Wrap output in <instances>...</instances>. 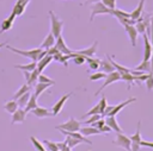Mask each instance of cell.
Masks as SVG:
<instances>
[{"mask_svg": "<svg viewBox=\"0 0 153 151\" xmlns=\"http://www.w3.org/2000/svg\"><path fill=\"white\" fill-rule=\"evenodd\" d=\"M49 17H50V32L55 38L61 36L62 27H63V21L56 17V14L53 11H49Z\"/></svg>", "mask_w": 153, "mask_h": 151, "instance_id": "6da1fadb", "label": "cell"}, {"mask_svg": "<svg viewBox=\"0 0 153 151\" xmlns=\"http://www.w3.org/2000/svg\"><path fill=\"white\" fill-rule=\"evenodd\" d=\"M6 49H8L10 51H12V52H14V54H18V55H20V56H24V57H26V58H30V59H32V61H35V62H37L38 55H39V52L42 51L41 48L32 49V50H20V49L13 48V46L7 45V44H6Z\"/></svg>", "mask_w": 153, "mask_h": 151, "instance_id": "7a4b0ae2", "label": "cell"}, {"mask_svg": "<svg viewBox=\"0 0 153 151\" xmlns=\"http://www.w3.org/2000/svg\"><path fill=\"white\" fill-rule=\"evenodd\" d=\"M55 128L56 130H65V131H69V132H79L81 128V122L74 118H69L67 121L57 125Z\"/></svg>", "mask_w": 153, "mask_h": 151, "instance_id": "3957f363", "label": "cell"}, {"mask_svg": "<svg viewBox=\"0 0 153 151\" xmlns=\"http://www.w3.org/2000/svg\"><path fill=\"white\" fill-rule=\"evenodd\" d=\"M91 17H90V20L92 21L93 18L98 14H111L112 15V10L108 8L102 1H98V2H94L92 5V8H91Z\"/></svg>", "mask_w": 153, "mask_h": 151, "instance_id": "277c9868", "label": "cell"}, {"mask_svg": "<svg viewBox=\"0 0 153 151\" xmlns=\"http://www.w3.org/2000/svg\"><path fill=\"white\" fill-rule=\"evenodd\" d=\"M105 81H104V83L100 86V88L94 93V95H98L103 89H105L109 84H111V83H114V82H116V81H120L121 80V74L120 73H117L116 70L115 71H112V73H109V74H106L105 75Z\"/></svg>", "mask_w": 153, "mask_h": 151, "instance_id": "5b68a950", "label": "cell"}, {"mask_svg": "<svg viewBox=\"0 0 153 151\" xmlns=\"http://www.w3.org/2000/svg\"><path fill=\"white\" fill-rule=\"evenodd\" d=\"M140 126H141V122L139 121V122H137V128H136V132L129 137L130 143H131L130 151H140V149H141V140H142V139H141Z\"/></svg>", "mask_w": 153, "mask_h": 151, "instance_id": "8992f818", "label": "cell"}, {"mask_svg": "<svg viewBox=\"0 0 153 151\" xmlns=\"http://www.w3.org/2000/svg\"><path fill=\"white\" fill-rule=\"evenodd\" d=\"M112 143H114L115 145L120 146V147L126 149L127 151H130V146H131L130 139H129V137L124 136L123 133H116V138L114 139Z\"/></svg>", "mask_w": 153, "mask_h": 151, "instance_id": "52a82bcc", "label": "cell"}, {"mask_svg": "<svg viewBox=\"0 0 153 151\" xmlns=\"http://www.w3.org/2000/svg\"><path fill=\"white\" fill-rule=\"evenodd\" d=\"M71 95H73L72 93H67V94H65V95H62L54 105H53V107H51V113H53V117H56L61 111H62V108H63V106H65V103H66V101L69 99V96Z\"/></svg>", "mask_w": 153, "mask_h": 151, "instance_id": "ba28073f", "label": "cell"}, {"mask_svg": "<svg viewBox=\"0 0 153 151\" xmlns=\"http://www.w3.org/2000/svg\"><path fill=\"white\" fill-rule=\"evenodd\" d=\"M142 37H143V45H145V48H143V61H149V58L152 56V52H153V46H152V43H151V40H149V38L146 33H143Z\"/></svg>", "mask_w": 153, "mask_h": 151, "instance_id": "9c48e42d", "label": "cell"}, {"mask_svg": "<svg viewBox=\"0 0 153 151\" xmlns=\"http://www.w3.org/2000/svg\"><path fill=\"white\" fill-rule=\"evenodd\" d=\"M136 101V99L135 97H130V99H128V100H126V101H123V102H121L120 105H114L112 106V109L108 113V115L106 117H115L116 114H118L127 105H129V103H131V102H135Z\"/></svg>", "mask_w": 153, "mask_h": 151, "instance_id": "30bf717a", "label": "cell"}, {"mask_svg": "<svg viewBox=\"0 0 153 151\" xmlns=\"http://www.w3.org/2000/svg\"><path fill=\"white\" fill-rule=\"evenodd\" d=\"M124 29H126V32L129 37V40L131 43V46H136V39H137V31L135 29L134 25H124Z\"/></svg>", "mask_w": 153, "mask_h": 151, "instance_id": "8fae6325", "label": "cell"}, {"mask_svg": "<svg viewBox=\"0 0 153 151\" xmlns=\"http://www.w3.org/2000/svg\"><path fill=\"white\" fill-rule=\"evenodd\" d=\"M26 119V112L24 108H18L14 113H12V119L11 122L12 124H17V122H24Z\"/></svg>", "mask_w": 153, "mask_h": 151, "instance_id": "7c38bea8", "label": "cell"}, {"mask_svg": "<svg viewBox=\"0 0 153 151\" xmlns=\"http://www.w3.org/2000/svg\"><path fill=\"white\" fill-rule=\"evenodd\" d=\"M105 124L111 128V131H115L116 133H123L120 124L117 122V119L115 117H106L105 119Z\"/></svg>", "mask_w": 153, "mask_h": 151, "instance_id": "4fadbf2b", "label": "cell"}, {"mask_svg": "<svg viewBox=\"0 0 153 151\" xmlns=\"http://www.w3.org/2000/svg\"><path fill=\"white\" fill-rule=\"evenodd\" d=\"M55 45H56V48L59 49V51H60L62 55H69V54L73 52V51L66 45V43H65L62 36H60V37L56 38V43H55Z\"/></svg>", "mask_w": 153, "mask_h": 151, "instance_id": "5bb4252c", "label": "cell"}, {"mask_svg": "<svg viewBox=\"0 0 153 151\" xmlns=\"http://www.w3.org/2000/svg\"><path fill=\"white\" fill-rule=\"evenodd\" d=\"M97 46H98V42L94 40L91 46H88L86 49H82V50H79L76 52L80 54V55H82V56H85V57H94L96 51H97Z\"/></svg>", "mask_w": 153, "mask_h": 151, "instance_id": "9a60e30c", "label": "cell"}, {"mask_svg": "<svg viewBox=\"0 0 153 151\" xmlns=\"http://www.w3.org/2000/svg\"><path fill=\"white\" fill-rule=\"evenodd\" d=\"M32 114L35 115V117H37V118H48V117H53V113L48 109V108H45V107H36V108H33L32 111Z\"/></svg>", "mask_w": 153, "mask_h": 151, "instance_id": "2e32d148", "label": "cell"}, {"mask_svg": "<svg viewBox=\"0 0 153 151\" xmlns=\"http://www.w3.org/2000/svg\"><path fill=\"white\" fill-rule=\"evenodd\" d=\"M62 134H65V136H68V137H73V138H76V139H80L82 143H86V144H88V145H91L92 144V141L91 140H88L85 136H82L80 132H69V131H65V130H59Z\"/></svg>", "mask_w": 153, "mask_h": 151, "instance_id": "e0dca14e", "label": "cell"}, {"mask_svg": "<svg viewBox=\"0 0 153 151\" xmlns=\"http://www.w3.org/2000/svg\"><path fill=\"white\" fill-rule=\"evenodd\" d=\"M55 43H56V38L53 36V33H51V32H49V33L47 34V37L44 38L43 43L39 45V48H41V49H44V50H48L49 48L54 46V45H55Z\"/></svg>", "mask_w": 153, "mask_h": 151, "instance_id": "ac0fdd59", "label": "cell"}, {"mask_svg": "<svg viewBox=\"0 0 153 151\" xmlns=\"http://www.w3.org/2000/svg\"><path fill=\"white\" fill-rule=\"evenodd\" d=\"M51 61H53V56H50V55H48V54H47L43 58H41L39 61H37V67H36V68H37V70H38L39 73H42Z\"/></svg>", "mask_w": 153, "mask_h": 151, "instance_id": "d6986e66", "label": "cell"}, {"mask_svg": "<svg viewBox=\"0 0 153 151\" xmlns=\"http://www.w3.org/2000/svg\"><path fill=\"white\" fill-rule=\"evenodd\" d=\"M108 58L100 61L99 63V68L102 70V73H105V74H109V73H112L115 71V68L112 67V64L110 63V59H109V56H106Z\"/></svg>", "mask_w": 153, "mask_h": 151, "instance_id": "ffe728a7", "label": "cell"}, {"mask_svg": "<svg viewBox=\"0 0 153 151\" xmlns=\"http://www.w3.org/2000/svg\"><path fill=\"white\" fill-rule=\"evenodd\" d=\"M53 84L51 83H42V82H38V83H36L35 84V93H33V95L35 96H39L42 93H44L49 87H51Z\"/></svg>", "mask_w": 153, "mask_h": 151, "instance_id": "44dd1931", "label": "cell"}, {"mask_svg": "<svg viewBox=\"0 0 153 151\" xmlns=\"http://www.w3.org/2000/svg\"><path fill=\"white\" fill-rule=\"evenodd\" d=\"M143 5H145V0H140V4L137 5V7L133 11V12H130V18L133 19V20H137L140 17H141V12H142V10H143Z\"/></svg>", "mask_w": 153, "mask_h": 151, "instance_id": "7402d4cb", "label": "cell"}, {"mask_svg": "<svg viewBox=\"0 0 153 151\" xmlns=\"http://www.w3.org/2000/svg\"><path fill=\"white\" fill-rule=\"evenodd\" d=\"M79 132H80L82 136H85V137L92 136V134H99V133H100L99 130L96 128V127H93L92 125H91V126H86V127H81Z\"/></svg>", "mask_w": 153, "mask_h": 151, "instance_id": "603a6c76", "label": "cell"}, {"mask_svg": "<svg viewBox=\"0 0 153 151\" xmlns=\"http://www.w3.org/2000/svg\"><path fill=\"white\" fill-rule=\"evenodd\" d=\"M4 108H5L6 112H8L10 114H12V113H14L19 108V106H18V103H17L16 100H10V101H7L4 105Z\"/></svg>", "mask_w": 153, "mask_h": 151, "instance_id": "cb8c5ba5", "label": "cell"}, {"mask_svg": "<svg viewBox=\"0 0 153 151\" xmlns=\"http://www.w3.org/2000/svg\"><path fill=\"white\" fill-rule=\"evenodd\" d=\"M36 67H37V62H35V61H32L27 64H17V65H14V68L20 69L23 71H32V70L36 69Z\"/></svg>", "mask_w": 153, "mask_h": 151, "instance_id": "d4e9b609", "label": "cell"}, {"mask_svg": "<svg viewBox=\"0 0 153 151\" xmlns=\"http://www.w3.org/2000/svg\"><path fill=\"white\" fill-rule=\"evenodd\" d=\"M39 74H41V73L37 70V68H36L35 70L30 71V77H29V80L26 81V83H27L30 87L35 86V84L37 83V81H38V75H39Z\"/></svg>", "mask_w": 153, "mask_h": 151, "instance_id": "484cf974", "label": "cell"}, {"mask_svg": "<svg viewBox=\"0 0 153 151\" xmlns=\"http://www.w3.org/2000/svg\"><path fill=\"white\" fill-rule=\"evenodd\" d=\"M134 70H139L142 73H151V62L149 61H142L139 65L134 68Z\"/></svg>", "mask_w": 153, "mask_h": 151, "instance_id": "4316f807", "label": "cell"}, {"mask_svg": "<svg viewBox=\"0 0 153 151\" xmlns=\"http://www.w3.org/2000/svg\"><path fill=\"white\" fill-rule=\"evenodd\" d=\"M30 96H31V93H30V92H27V93L23 94L20 97H18V99L16 100V101H17V103H18V106H19L20 108H24V107L27 105Z\"/></svg>", "mask_w": 153, "mask_h": 151, "instance_id": "83f0119b", "label": "cell"}, {"mask_svg": "<svg viewBox=\"0 0 153 151\" xmlns=\"http://www.w3.org/2000/svg\"><path fill=\"white\" fill-rule=\"evenodd\" d=\"M37 107V96H35L33 94H31V96H30V99H29V102H27V105L24 107V109H25V112L27 113V112H31L33 108H36Z\"/></svg>", "mask_w": 153, "mask_h": 151, "instance_id": "f1b7e54d", "label": "cell"}, {"mask_svg": "<svg viewBox=\"0 0 153 151\" xmlns=\"http://www.w3.org/2000/svg\"><path fill=\"white\" fill-rule=\"evenodd\" d=\"M109 59H110V63L112 64V67L115 68V70L117 71V73H120V74H124V73H129L130 70H129V68H127V67H123V65H121V64H118L117 62H115L110 56H109Z\"/></svg>", "mask_w": 153, "mask_h": 151, "instance_id": "f546056e", "label": "cell"}, {"mask_svg": "<svg viewBox=\"0 0 153 151\" xmlns=\"http://www.w3.org/2000/svg\"><path fill=\"white\" fill-rule=\"evenodd\" d=\"M30 88H31V87H30L27 83H24V84H23V86H22V87H20V88L14 93V95H13V100H17V99H18V97H20L23 94H25V93L30 92Z\"/></svg>", "mask_w": 153, "mask_h": 151, "instance_id": "4dcf8cb0", "label": "cell"}, {"mask_svg": "<svg viewBox=\"0 0 153 151\" xmlns=\"http://www.w3.org/2000/svg\"><path fill=\"white\" fill-rule=\"evenodd\" d=\"M65 143H66V145L72 150V149H74L75 146H78V145H79L80 143H82V141H81L80 139H76V138H73V137H68V136H67Z\"/></svg>", "mask_w": 153, "mask_h": 151, "instance_id": "1f68e13d", "label": "cell"}, {"mask_svg": "<svg viewBox=\"0 0 153 151\" xmlns=\"http://www.w3.org/2000/svg\"><path fill=\"white\" fill-rule=\"evenodd\" d=\"M86 62L88 63V67L91 70H97L99 68V63L100 59L98 58H93V57H86Z\"/></svg>", "mask_w": 153, "mask_h": 151, "instance_id": "d6a6232c", "label": "cell"}, {"mask_svg": "<svg viewBox=\"0 0 153 151\" xmlns=\"http://www.w3.org/2000/svg\"><path fill=\"white\" fill-rule=\"evenodd\" d=\"M121 80L126 81L127 83H129L128 86V89H130V87L134 84V75L129 71V73H124V74H121Z\"/></svg>", "mask_w": 153, "mask_h": 151, "instance_id": "836d02e7", "label": "cell"}, {"mask_svg": "<svg viewBox=\"0 0 153 151\" xmlns=\"http://www.w3.org/2000/svg\"><path fill=\"white\" fill-rule=\"evenodd\" d=\"M72 59H73V62L75 63V64H84L85 62H86V57L85 56H82V55H80V54H78L76 51L74 52L73 51V56H72Z\"/></svg>", "mask_w": 153, "mask_h": 151, "instance_id": "e575fe53", "label": "cell"}, {"mask_svg": "<svg viewBox=\"0 0 153 151\" xmlns=\"http://www.w3.org/2000/svg\"><path fill=\"white\" fill-rule=\"evenodd\" d=\"M30 140H31V143H32L33 147H35L37 151H47V150L44 149L43 144H42L37 138H35V137H30Z\"/></svg>", "mask_w": 153, "mask_h": 151, "instance_id": "d590c367", "label": "cell"}, {"mask_svg": "<svg viewBox=\"0 0 153 151\" xmlns=\"http://www.w3.org/2000/svg\"><path fill=\"white\" fill-rule=\"evenodd\" d=\"M25 7H26V5H24V4H18V2H17V4L14 5L12 12H13L16 15H20V14H23V12L25 11Z\"/></svg>", "mask_w": 153, "mask_h": 151, "instance_id": "8d00e7d4", "label": "cell"}, {"mask_svg": "<svg viewBox=\"0 0 153 151\" xmlns=\"http://www.w3.org/2000/svg\"><path fill=\"white\" fill-rule=\"evenodd\" d=\"M12 21H10L7 18L1 23V30H0V33H4V32H6V31H8L11 27H12Z\"/></svg>", "mask_w": 153, "mask_h": 151, "instance_id": "74e56055", "label": "cell"}, {"mask_svg": "<svg viewBox=\"0 0 153 151\" xmlns=\"http://www.w3.org/2000/svg\"><path fill=\"white\" fill-rule=\"evenodd\" d=\"M38 82H42V83H51V84H55V81H54V80L49 78L47 75H44V74H42V73L38 75Z\"/></svg>", "mask_w": 153, "mask_h": 151, "instance_id": "f35d334b", "label": "cell"}, {"mask_svg": "<svg viewBox=\"0 0 153 151\" xmlns=\"http://www.w3.org/2000/svg\"><path fill=\"white\" fill-rule=\"evenodd\" d=\"M92 114H102V113H100V108H99L98 103H97V105H94V106H93L90 111H87L84 115H85V117H90V115H92Z\"/></svg>", "mask_w": 153, "mask_h": 151, "instance_id": "ab89813d", "label": "cell"}, {"mask_svg": "<svg viewBox=\"0 0 153 151\" xmlns=\"http://www.w3.org/2000/svg\"><path fill=\"white\" fill-rule=\"evenodd\" d=\"M145 83H146L147 90H152L153 89V73H148V76H147Z\"/></svg>", "mask_w": 153, "mask_h": 151, "instance_id": "60d3db41", "label": "cell"}, {"mask_svg": "<svg viewBox=\"0 0 153 151\" xmlns=\"http://www.w3.org/2000/svg\"><path fill=\"white\" fill-rule=\"evenodd\" d=\"M43 143L48 146V151H59V147H57L56 143H53L50 140H43Z\"/></svg>", "mask_w": 153, "mask_h": 151, "instance_id": "b9f144b4", "label": "cell"}, {"mask_svg": "<svg viewBox=\"0 0 153 151\" xmlns=\"http://www.w3.org/2000/svg\"><path fill=\"white\" fill-rule=\"evenodd\" d=\"M105 73H102V71H98V73H94V74H92L91 76H90V80L91 81H98V80H100V78H104L105 77Z\"/></svg>", "mask_w": 153, "mask_h": 151, "instance_id": "7bdbcfd3", "label": "cell"}, {"mask_svg": "<svg viewBox=\"0 0 153 151\" xmlns=\"http://www.w3.org/2000/svg\"><path fill=\"white\" fill-rule=\"evenodd\" d=\"M102 118V114H92V115H90V118L85 121V124H94L96 121H98L99 119Z\"/></svg>", "mask_w": 153, "mask_h": 151, "instance_id": "ee69618b", "label": "cell"}, {"mask_svg": "<svg viewBox=\"0 0 153 151\" xmlns=\"http://www.w3.org/2000/svg\"><path fill=\"white\" fill-rule=\"evenodd\" d=\"M98 106H99V108H100V113L103 114L104 111H105V108H106V106H108V102H106L105 96H102V97H100V100H99V102H98Z\"/></svg>", "mask_w": 153, "mask_h": 151, "instance_id": "f6af8a7d", "label": "cell"}, {"mask_svg": "<svg viewBox=\"0 0 153 151\" xmlns=\"http://www.w3.org/2000/svg\"><path fill=\"white\" fill-rule=\"evenodd\" d=\"M102 2L110 10H115L116 8V0H102Z\"/></svg>", "mask_w": 153, "mask_h": 151, "instance_id": "bcb514c9", "label": "cell"}, {"mask_svg": "<svg viewBox=\"0 0 153 151\" xmlns=\"http://www.w3.org/2000/svg\"><path fill=\"white\" fill-rule=\"evenodd\" d=\"M47 52H48V55H50V56H54V55H56V54H59L60 51H59V49L56 48V45H54V46H51V48H49V49L47 50Z\"/></svg>", "mask_w": 153, "mask_h": 151, "instance_id": "7dc6e473", "label": "cell"}, {"mask_svg": "<svg viewBox=\"0 0 153 151\" xmlns=\"http://www.w3.org/2000/svg\"><path fill=\"white\" fill-rule=\"evenodd\" d=\"M104 125H105V119H102V118H100L98 121H96L94 124H92V126L96 127V128H98V130H99L102 126H104Z\"/></svg>", "mask_w": 153, "mask_h": 151, "instance_id": "c3c4849f", "label": "cell"}, {"mask_svg": "<svg viewBox=\"0 0 153 151\" xmlns=\"http://www.w3.org/2000/svg\"><path fill=\"white\" fill-rule=\"evenodd\" d=\"M141 146H146V147H151V149H153V141L141 140Z\"/></svg>", "mask_w": 153, "mask_h": 151, "instance_id": "681fc988", "label": "cell"}, {"mask_svg": "<svg viewBox=\"0 0 153 151\" xmlns=\"http://www.w3.org/2000/svg\"><path fill=\"white\" fill-rule=\"evenodd\" d=\"M151 38V43H152V46H153V13H152V15H151V36H149Z\"/></svg>", "mask_w": 153, "mask_h": 151, "instance_id": "f907efd6", "label": "cell"}, {"mask_svg": "<svg viewBox=\"0 0 153 151\" xmlns=\"http://www.w3.org/2000/svg\"><path fill=\"white\" fill-rule=\"evenodd\" d=\"M110 131H111V128H110V127H109L106 124L99 128V132H100V133H106V132H110Z\"/></svg>", "mask_w": 153, "mask_h": 151, "instance_id": "816d5d0a", "label": "cell"}, {"mask_svg": "<svg viewBox=\"0 0 153 151\" xmlns=\"http://www.w3.org/2000/svg\"><path fill=\"white\" fill-rule=\"evenodd\" d=\"M16 17H17V15H16L13 12H11V14H10V17H8L7 19H8L10 21H12V23H13V20H14V18H16Z\"/></svg>", "mask_w": 153, "mask_h": 151, "instance_id": "f5cc1de1", "label": "cell"}, {"mask_svg": "<svg viewBox=\"0 0 153 151\" xmlns=\"http://www.w3.org/2000/svg\"><path fill=\"white\" fill-rule=\"evenodd\" d=\"M149 62H151V73H153V52H152V56L149 58Z\"/></svg>", "mask_w": 153, "mask_h": 151, "instance_id": "db71d44e", "label": "cell"}, {"mask_svg": "<svg viewBox=\"0 0 153 151\" xmlns=\"http://www.w3.org/2000/svg\"><path fill=\"white\" fill-rule=\"evenodd\" d=\"M98 1H102V0H87V2H98Z\"/></svg>", "mask_w": 153, "mask_h": 151, "instance_id": "11a10c76", "label": "cell"}, {"mask_svg": "<svg viewBox=\"0 0 153 151\" xmlns=\"http://www.w3.org/2000/svg\"><path fill=\"white\" fill-rule=\"evenodd\" d=\"M2 46H6V43H0V49H1Z\"/></svg>", "mask_w": 153, "mask_h": 151, "instance_id": "9f6ffc18", "label": "cell"}]
</instances>
